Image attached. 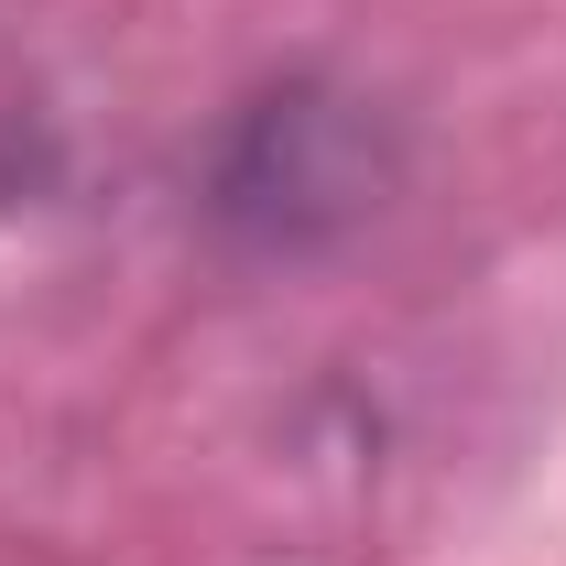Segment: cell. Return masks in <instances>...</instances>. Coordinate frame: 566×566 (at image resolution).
I'll return each instance as SVG.
<instances>
[{"label":"cell","instance_id":"obj_1","mask_svg":"<svg viewBox=\"0 0 566 566\" xmlns=\"http://www.w3.org/2000/svg\"><path fill=\"white\" fill-rule=\"evenodd\" d=\"M359 208H381V142L359 120V98L273 87L218 142V218L273 251H305L316 229H349Z\"/></svg>","mask_w":566,"mask_h":566}]
</instances>
